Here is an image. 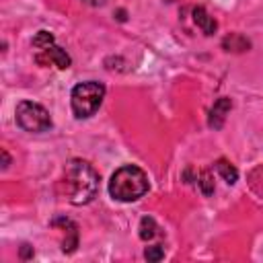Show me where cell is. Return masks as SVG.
<instances>
[{
	"label": "cell",
	"mask_w": 263,
	"mask_h": 263,
	"mask_svg": "<svg viewBox=\"0 0 263 263\" xmlns=\"http://www.w3.org/2000/svg\"><path fill=\"white\" fill-rule=\"evenodd\" d=\"M64 195L74 205L90 203L99 191V173L86 160H70L64 166Z\"/></svg>",
	"instance_id": "obj_1"
},
{
	"label": "cell",
	"mask_w": 263,
	"mask_h": 263,
	"mask_svg": "<svg viewBox=\"0 0 263 263\" xmlns=\"http://www.w3.org/2000/svg\"><path fill=\"white\" fill-rule=\"evenodd\" d=\"M148 191V177L140 166L125 164L117 168L109 181V193L117 201H136Z\"/></svg>",
	"instance_id": "obj_2"
},
{
	"label": "cell",
	"mask_w": 263,
	"mask_h": 263,
	"mask_svg": "<svg viewBox=\"0 0 263 263\" xmlns=\"http://www.w3.org/2000/svg\"><path fill=\"white\" fill-rule=\"evenodd\" d=\"M103 97H105V86L97 80H86V82L76 84L70 95L72 113L78 119H86V117L95 115L103 103Z\"/></svg>",
	"instance_id": "obj_3"
},
{
	"label": "cell",
	"mask_w": 263,
	"mask_h": 263,
	"mask_svg": "<svg viewBox=\"0 0 263 263\" xmlns=\"http://www.w3.org/2000/svg\"><path fill=\"white\" fill-rule=\"evenodd\" d=\"M16 123L31 134H41L51 127V117L45 107L33 103V101H21L16 105Z\"/></svg>",
	"instance_id": "obj_4"
},
{
	"label": "cell",
	"mask_w": 263,
	"mask_h": 263,
	"mask_svg": "<svg viewBox=\"0 0 263 263\" xmlns=\"http://www.w3.org/2000/svg\"><path fill=\"white\" fill-rule=\"evenodd\" d=\"M37 62H39V64L53 62L60 70H66V68H70V64H72V60H70V55L66 53V49H62V47H58V45H51V47L43 49V53L37 55Z\"/></svg>",
	"instance_id": "obj_5"
},
{
	"label": "cell",
	"mask_w": 263,
	"mask_h": 263,
	"mask_svg": "<svg viewBox=\"0 0 263 263\" xmlns=\"http://www.w3.org/2000/svg\"><path fill=\"white\" fill-rule=\"evenodd\" d=\"M230 109H232V101H230L228 97H222V99H218V101L214 103L212 111H210V127H214V129H220V127L224 125V121H226V115L230 113Z\"/></svg>",
	"instance_id": "obj_6"
},
{
	"label": "cell",
	"mask_w": 263,
	"mask_h": 263,
	"mask_svg": "<svg viewBox=\"0 0 263 263\" xmlns=\"http://www.w3.org/2000/svg\"><path fill=\"white\" fill-rule=\"evenodd\" d=\"M51 226H64V230H66V238H64V242H62V251L64 253H72L74 249H76V245H78V230H76V224L74 222H70L68 218H55V220H51Z\"/></svg>",
	"instance_id": "obj_7"
},
{
	"label": "cell",
	"mask_w": 263,
	"mask_h": 263,
	"mask_svg": "<svg viewBox=\"0 0 263 263\" xmlns=\"http://www.w3.org/2000/svg\"><path fill=\"white\" fill-rule=\"evenodd\" d=\"M193 21H195V25H197L205 35H212V33H216V29H218V25H216L214 16H210V14H208V10H205V8H201V6L193 8Z\"/></svg>",
	"instance_id": "obj_8"
},
{
	"label": "cell",
	"mask_w": 263,
	"mask_h": 263,
	"mask_svg": "<svg viewBox=\"0 0 263 263\" xmlns=\"http://www.w3.org/2000/svg\"><path fill=\"white\" fill-rule=\"evenodd\" d=\"M222 47L226 51H234V53H240V51H247L251 47V41L247 37H242L240 33H230L222 39Z\"/></svg>",
	"instance_id": "obj_9"
},
{
	"label": "cell",
	"mask_w": 263,
	"mask_h": 263,
	"mask_svg": "<svg viewBox=\"0 0 263 263\" xmlns=\"http://www.w3.org/2000/svg\"><path fill=\"white\" fill-rule=\"evenodd\" d=\"M216 171L220 173V177H222L228 185L236 183V179H238V171H236L228 160H224V158H220V160L216 162Z\"/></svg>",
	"instance_id": "obj_10"
},
{
	"label": "cell",
	"mask_w": 263,
	"mask_h": 263,
	"mask_svg": "<svg viewBox=\"0 0 263 263\" xmlns=\"http://www.w3.org/2000/svg\"><path fill=\"white\" fill-rule=\"evenodd\" d=\"M138 230H140V238L142 240H152L158 234V226H156L154 218H150V216H144L140 220V228Z\"/></svg>",
	"instance_id": "obj_11"
},
{
	"label": "cell",
	"mask_w": 263,
	"mask_h": 263,
	"mask_svg": "<svg viewBox=\"0 0 263 263\" xmlns=\"http://www.w3.org/2000/svg\"><path fill=\"white\" fill-rule=\"evenodd\" d=\"M197 185H199V189H201V193L205 195V197H210V195H214V189H216V185H214V175H212V171H201L199 175H197Z\"/></svg>",
	"instance_id": "obj_12"
},
{
	"label": "cell",
	"mask_w": 263,
	"mask_h": 263,
	"mask_svg": "<svg viewBox=\"0 0 263 263\" xmlns=\"http://www.w3.org/2000/svg\"><path fill=\"white\" fill-rule=\"evenodd\" d=\"M33 45H35L37 49H47V47L53 45V35H51L49 31H39V33L33 37Z\"/></svg>",
	"instance_id": "obj_13"
},
{
	"label": "cell",
	"mask_w": 263,
	"mask_h": 263,
	"mask_svg": "<svg viewBox=\"0 0 263 263\" xmlns=\"http://www.w3.org/2000/svg\"><path fill=\"white\" fill-rule=\"evenodd\" d=\"M144 259L146 261H160V259H164V249L160 247V245H152V247H146V251H144Z\"/></svg>",
	"instance_id": "obj_14"
},
{
	"label": "cell",
	"mask_w": 263,
	"mask_h": 263,
	"mask_svg": "<svg viewBox=\"0 0 263 263\" xmlns=\"http://www.w3.org/2000/svg\"><path fill=\"white\" fill-rule=\"evenodd\" d=\"M31 257H33V247L23 245L21 247V259H31Z\"/></svg>",
	"instance_id": "obj_15"
},
{
	"label": "cell",
	"mask_w": 263,
	"mask_h": 263,
	"mask_svg": "<svg viewBox=\"0 0 263 263\" xmlns=\"http://www.w3.org/2000/svg\"><path fill=\"white\" fill-rule=\"evenodd\" d=\"M8 164H10V158H8V152H6V150H2V168H8Z\"/></svg>",
	"instance_id": "obj_16"
},
{
	"label": "cell",
	"mask_w": 263,
	"mask_h": 263,
	"mask_svg": "<svg viewBox=\"0 0 263 263\" xmlns=\"http://www.w3.org/2000/svg\"><path fill=\"white\" fill-rule=\"evenodd\" d=\"M84 2H86V4H90V6H101L105 0H84Z\"/></svg>",
	"instance_id": "obj_17"
},
{
	"label": "cell",
	"mask_w": 263,
	"mask_h": 263,
	"mask_svg": "<svg viewBox=\"0 0 263 263\" xmlns=\"http://www.w3.org/2000/svg\"><path fill=\"white\" fill-rule=\"evenodd\" d=\"M117 18H119V21H125V12H123V10H119V12H117Z\"/></svg>",
	"instance_id": "obj_18"
}]
</instances>
